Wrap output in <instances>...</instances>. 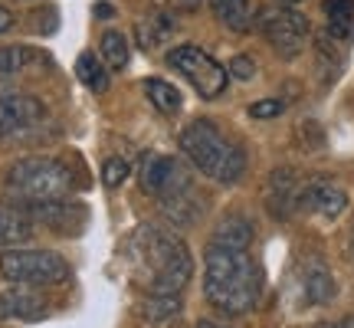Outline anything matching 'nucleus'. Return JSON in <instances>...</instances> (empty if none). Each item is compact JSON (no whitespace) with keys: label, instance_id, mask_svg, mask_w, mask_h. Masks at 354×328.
<instances>
[{"label":"nucleus","instance_id":"21","mask_svg":"<svg viewBox=\"0 0 354 328\" xmlns=\"http://www.w3.org/2000/svg\"><path fill=\"white\" fill-rule=\"evenodd\" d=\"M76 76H79V82H82L88 92H95V95L109 92V66L99 63L95 53H82V56H79L76 60Z\"/></svg>","mask_w":354,"mask_h":328},{"label":"nucleus","instance_id":"9","mask_svg":"<svg viewBox=\"0 0 354 328\" xmlns=\"http://www.w3.org/2000/svg\"><path fill=\"white\" fill-rule=\"evenodd\" d=\"M299 207L308 210V214L322 217V220H338V217L348 210V190L335 181H325V177H315L302 184V194H299Z\"/></svg>","mask_w":354,"mask_h":328},{"label":"nucleus","instance_id":"27","mask_svg":"<svg viewBox=\"0 0 354 328\" xmlns=\"http://www.w3.org/2000/svg\"><path fill=\"white\" fill-rule=\"evenodd\" d=\"M227 73L233 79H240V82H250V79L256 76V63L250 60V56H233L227 66Z\"/></svg>","mask_w":354,"mask_h":328},{"label":"nucleus","instance_id":"13","mask_svg":"<svg viewBox=\"0 0 354 328\" xmlns=\"http://www.w3.org/2000/svg\"><path fill=\"white\" fill-rule=\"evenodd\" d=\"M210 243H214V246H227V250H250V243H253V224L240 214L223 217L214 227Z\"/></svg>","mask_w":354,"mask_h":328},{"label":"nucleus","instance_id":"17","mask_svg":"<svg viewBox=\"0 0 354 328\" xmlns=\"http://www.w3.org/2000/svg\"><path fill=\"white\" fill-rule=\"evenodd\" d=\"M180 309H184V302L177 292H151L145 302H138V316L158 325V322H171L174 316H180Z\"/></svg>","mask_w":354,"mask_h":328},{"label":"nucleus","instance_id":"5","mask_svg":"<svg viewBox=\"0 0 354 328\" xmlns=\"http://www.w3.org/2000/svg\"><path fill=\"white\" fill-rule=\"evenodd\" d=\"M0 273L13 286H63L69 282L73 269L59 253L53 250H3L0 256Z\"/></svg>","mask_w":354,"mask_h":328},{"label":"nucleus","instance_id":"30","mask_svg":"<svg viewBox=\"0 0 354 328\" xmlns=\"http://www.w3.org/2000/svg\"><path fill=\"white\" fill-rule=\"evenodd\" d=\"M279 7H299V3H305V0H276Z\"/></svg>","mask_w":354,"mask_h":328},{"label":"nucleus","instance_id":"28","mask_svg":"<svg viewBox=\"0 0 354 328\" xmlns=\"http://www.w3.org/2000/svg\"><path fill=\"white\" fill-rule=\"evenodd\" d=\"M315 328H354V316L338 318V322H322V325H315Z\"/></svg>","mask_w":354,"mask_h":328},{"label":"nucleus","instance_id":"18","mask_svg":"<svg viewBox=\"0 0 354 328\" xmlns=\"http://www.w3.org/2000/svg\"><path fill=\"white\" fill-rule=\"evenodd\" d=\"M210 10L223 26L230 30H250L253 20V0H210Z\"/></svg>","mask_w":354,"mask_h":328},{"label":"nucleus","instance_id":"22","mask_svg":"<svg viewBox=\"0 0 354 328\" xmlns=\"http://www.w3.org/2000/svg\"><path fill=\"white\" fill-rule=\"evenodd\" d=\"M325 17H328V33L335 39H348L354 30V0H325Z\"/></svg>","mask_w":354,"mask_h":328},{"label":"nucleus","instance_id":"15","mask_svg":"<svg viewBox=\"0 0 354 328\" xmlns=\"http://www.w3.org/2000/svg\"><path fill=\"white\" fill-rule=\"evenodd\" d=\"M299 194H302V184H299L295 171H276L272 174V181H269V203H272L276 217H286L292 207H299Z\"/></svg>","mask_w":354,"mask_h":328},{"label":"nucleus","instance_id":"12","mask_svg":"<svg viewBox=\"0 0 354 328\" xmlns=\"http://www.w3.org/2000/svg\"><path fill=\"white\" fill-rule=\"evenodd\" d=\"M302 295L308 305H322L335 295V279H331L328 266L322 263V259H315V256L305 259V266H302Z\"/></svg>","mask_w":354,"mask_h":328},{"label":"nucleus","instance_id":"20","mask_svg":"<svg viewBox=\"0 0 354 328\" xmlns=\"http://www.w3.org/2000/svg\"><path fill=\"white\" fill-rule=\"evenodd\" d=\"M99 56L102 63L109 66V69H125L128 60H131V46H128V37L125 33H118V30H105L99 39Z\"/></svg>","mask_w":354,"mask_h":328},{"label":"nucleus","instance_id":"8","mask_svg":"<svg viewBox=\"0 0 354 328\" xmlns=\"http://www.w3.org/2000/svg\"><path fill=\"white\" fill-rule=\"evenodd\" d=\"M138 184L145 194L167 197V194H177V190L190 188V177L177 158H167V154H145V158H141V167H138Z\"/></svg>","mask_w":354,"mask_h":328},{"label":"nucleus","instance_id":"19","mask_svg":"<svg viewBox=\"0 0 354 328\" xmlns=\"http://www.w3.org/2000/svg\"><path fill=\"white\" fill-rule=\"evenodd\" d=\"M145 95H148V102H151L161 115H177L180 105H184L180 89L165 82V79H145Z\"/></svg>","mask_w":354,"mask_h":328},{"label":"nucleus","instance_id":"16","mask_svg":"<svg viewBox=\"0 0 354 328\" xmlns=\"http://www.w3.org/2000/svg\"><path fill=\"white\" fill-rule=\"evenodd\" d=\"M161 210H165V217L174 227H190L201 217V203H197L194 188H184V190H177V194L161 197Z\"/></svg>","mask_w":354,"mask_h":328},{"label":"nucleus","instance_id":"10","mask_svg":"<svg viewBox=\"0 0 354 328\" xmlns=\"http://www.w3.org/2000/svg\"><path fill=\"white\" fill-rule=\"evenodd\" d=\"M43 115H46V109H43V102H39L37 95H26V92H3V95H0V138L39 125Z\"/></svg>","mask_w":354,"mask_h":328},{"label":"nucleus","instance_id":"26","mask_svg":"<svg viewBox=\"0 0 354 328\" xmlns=\"http://www.w3.org/2000/svg\"><path fill=\"white\" fill-rule=\"evenodd\" d=\"M286 112V102L282 99H263V102H253L250 105V118H276V115Z\"/></svg>","mask_w":354,"mask_h":328},{"label":"nucleus","instance_id":"31","mask_svg":"<svg viewBox=\"0 0 354 328\" xmlns=\"http://www.w3.org/2000/svg\"><path fill=\"white\" fill-rule=\"evenodd\" d=\"M194 328H223V325H216V322H201V325H194Z\"/></svg>","mask_w":354,"mask_h":328},{"label":"nucleus","instance_id":"2","mask_svg":"<svg viewBox=\"0 0 354 328\" xmlns=\"http://www.w3.org/2000/svg\"><path fill=\"white\" fill-rule=\"evenodd\" d=\"M128 259L135 276L151 292H177L194 276V256L187 243L161 227H138L128 240Z\"/></svg>","mask_w":354,"mask_h":328},{"label":"nucleus","instance_id":"23","mask_svg":"<svg viewBox=\"0 0 354 328\" xmlns=\"http://www.w3.org/2000/svg\"><path fill=\"white\" fill-rule=\"evenodd\" d=\"M30 63H37V50L33 46H0V79L24 73Z\"/></svg>","mask_w":354,"mask_h":328},{"label":"nucleus","instance_id":"25","mask_svg":"<svg viewBox=\"0 0 354 328\" xmlns=\"http://www.w3.org/2000/svg\"><path fill=\"white\" fill-rule=\"evenodd\" d=\"M128 174H131V167H128L125 158H109L105 167H102V181H105V188H118Z\"/></svg>","mask_w":354,"mask_h":328},{"label":"nucleus","instance_id":"24","mask_svg":"<svg viewBox=\"0 0 354 328\" xmlns=\"http://www.w3.org/2000/svg\"><path fill=\"white\" fill-rule=\"evenodd\" d=\"M171 30L174 24L167 20V17H151V20H141L138 24V39L145 50H154V46H161L167 37H171Z\"/></svg>","mask_w":354,"mask_h":328},{"label":"nucleus","instance_id":"7","mask_svg":"<svg viewBox=\"0 0 354 328\" xmlns=\"http://www.w3.org/2000/svg\"><path fill=\"white\" fill-rule=\"evenodd\" d=\"M259 30L282 60H295L308 43V20L295 7H279V10L263 13Z\"/></svg>","mask_w":354,"mask_h":328},{"label":"nucleus","instance_id":"29","mask_svg":"<svg viewBox=\"0 0 354 328\" xmlns=\"http://www.w3.org/2000/svg\"><path fill=\"white\" fill-rule=\"evenodd\" d=\"M177 10H197L201 7V0H174Z\"/></svg>","mask_w":354,"mask_h":328},{"label":"nucleus","instance_id":"6","mask_svg":"<svg viewBox=\"0 0 354 328\" xmlns=\"http://www.w3.org/2000/svg\"><path fill=\"white\" fill-rule=\"evenodd\" d=\"M167 66L187 79L201 99H220L230 86L227 66H220L210 53H203L201 46H194V43L174 46V50L167 53Z\"/></svg>","mask_w":354,"mask_h":328},{"label":"nucleus","instance_id":"4","mask_svg":"<svg viewBox=\"0 0 354 328\" xmlns=\"http://www.w3.org/2000/svg\"><path fill=\"white\" fill-rule=\"evenodd\" d=\"M3 184L10 201H59L73 190V171L56 158H20Z\"/></svg>","mask_w":354,"mask_h":328},{"label":"nucleus","instance_id":"14","mask_svg":"<svg viewBox=\"0 0 354 328\" xmlns=\"http://www.w3.org/2000/svg\"><path fill=\"white\" fill-rule=\"evenodd\" d=\"M33 240V220L24 210H0V250H17Z\"/></svg>","mask_w":354,"mask_h":328},{"label":"nucleus","instance_id":"1","mask_svg":"<svg viewBox=\"0 0 354 328\" xmlns=\"http://www.w3.org/2000/svg\"><path fill=\"white\" fill-rule=\"evenodd\" d=\"M263 292L259 266L250 250H227L207 246L203 253V299L223 316H246L253 312Z\"/></svg>","mask_w":354,"mask_h":328},{"label":"nucleus","instance_id":"11","mask_svg":"<svg viewBox=\"0 0 354 328\" xmlns=\"http://www.w3.org/2000/svg\"><path fill=\"white\" fill-rule=\"evenodd\" d=\"M46 316V302L30 292V286H13V289L0 292V322L7 318H24V322H37Z\"/></svg>","mask_w":354,"mask_h":328},{"label":"nucleus","instance_id":"3","mask_svg":"<svg viewBox=\"0 0 354 328\" xmlns=\"http://www.w3.org/2000/svg\"><path fill=\"white\" fill-rule=\"evenodd\" d=\"M180 152L187 154V161L203 177H210L216 184H240L246 174V152L233 138H227L210 118H197L184 125Z\"/></svg>","mask_w":354,"mask_h":328}]
</instances>
